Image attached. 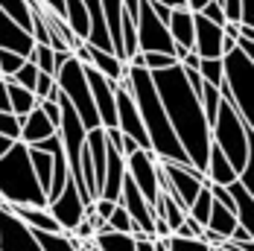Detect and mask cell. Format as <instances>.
<instances>
[{"instance_id":"obj_34","label":"cell","mask_w":254,"mask_h":251,"mask_svg":"<svg viewBox=\"0 0 254 251\" xmlns=\"http://www.w3.org/2000/svg\"><path fill=\"white\" fill-rule=\"evenodd\" d=\"M140 56H143V67H146V70H161V67H170V64H176V59H173V56H167V53H158V50L140 53Z\"/></svg>"},{"instance_id":"obj_42","label":"cell","mask_w":254,"mask_h":251,"mask_svg":"<svg viewBox=\"0 0 254 251\" xmlns=\"http://www.w3.org/2000/svg\"><path fill=\"white\" fill-rule=\"evenodd\" d=\"M228 240H237V243H252L254 234L249 231V228H243V225H234V231H231Z\"/></svg>"},{"instance_id":"obj_15","label":"cell","mask_w":254,"mask_h":251,"mask_svg":"<svg viewBox=\"0 0 254 251\" xmlns=\"http://www.w3.org/2000/svg\"><path fill=\"white\" fill-rule=\"evenodd\" d=\"M56 131V126L47 120V114L35 105L29 114H24L21 117V140H24L26 146L29 143H35V140H41V137H47V134H53Z\"/></svg>"},{"instance_id":"obj_31","label":"cell","mask_w":254,"mask_h":251,"mask_svg":"<svg viewBox=\"0 0 254 251\" xmlns=\"http://www.w3.org/2000/svg\"><path fill=\"white\" fill-rule=\"evenodd\" d=\"M167 246H170V251H210V246L204 243L202 237H196V240H184V237L170 234V237H167Z\"/></svg>"},{"instance_id":"obj_44","label":"cell","mask_w":254,"mask_h":251,"mask_svg":"<svg viewBox=\"0 0 254 251\" xmlns=\"http://www.w3.org/2000/svg\"><path fill=\"white\" fill-rule=\"evenodd\" d=\"M199 62H202V56H199L196 50L184 53V59H181V64H184V67H196V70H199Z\"/></svg>"},{"instance_id":"obj_21","label":"cell","mask_w":254,"mask_h":251,"mask_svg":"<svg viewBox=\"0 0 254 251\" xmlns=\"http://www.w3.org/2000/svg\"><path fill=\"white\" fill-rule=\"evenodd\" d=\"M91 243L100 251H134V237L126 234V231H114V228L97 231Z\"/></svg>"},{"instance_id":"obj_22","label":"cell","mask_w":254,"mask_h":251,"mask_svg":"<svg viewBox=\"0 0 254 251\" xmlns=\"http://www.w3.org/2000/svg\"><path fill=\"white\" fill-rule=\"evenodd\" d=\"M6 91H9V105H12V111L18 114V117H24V114H29L35 105H38V97L29 91V88H24V85H18L12 76H6Z\"/></svg>"},{"instance_id":"obj_24","label":"cell","mask_w":254,"mask_h":251,"mask_svg":"<svg viewBox=\"0 0 254 251\" xmlns=\"http://www.w3.org/2000/svg\"><path fill=\"white\" fill-rule=\"evenodd\" d=\"M234 225H237L234 210H228V207H225V204H219V201H213V204H210V216H207L204 228H210V231H213V234H219V237H231Z\"/></svg>"},{"instance_id":"obj_35","label":"cell","mask_w":254,"mask_h":251,"mask_svg":"<svg viewBox=\"0 0 254 251\" xmlns=\"http://www.w3.org/2000/svg\"><path fill=\"white\" fill-rule=\"evenodd\" d=\"M199 15H204L207 21H213V24H219V26L228 21V18H225V12H222V6H219V0H207L202 9H199Z\"/></svg>"},{"instance_id":"obj_20","label":"cell","mask_w":254,"mask_h":251,"mask_svg":"<svg viewBox=\"0 0 254 251\" xmlns=\"http://www.w3.org/2000/svg\"><path fill=\"white\" fill-rule=\"evenodd\" d=\"M64 21L73 29L79 41H88V32H91V18H88V9L82 0H64Z\"/></svg>"},{"instance_id":"obj_14","label":"cell","mask_w":254,"mask_h":251,"mask_svg":"<svg viewBox=\"0 0 254 251\" xmlns=\"http://www.w3.org/2000/svg\"><path fill=\"white\" fill-rule=\"evenodd\" d=\"M32 44H35L32 32H26L24 26L15 24V21L0 9V47H3V50H15V53H21V56H29Z\"/></svg>"},{"instance_id":"obj_51","label":"cell","mask_w":254,"mask_h":251,"mask_svg":"<svg viewBox=\"0 0 254 251\" xmlns=\"http://www.w3.org/2000/svg\"><path fill=\"white\" fill-rule=\"evenodd\" d=\"M210 251H216V249H210Z\"/></svg>"},{"instance_id":"obj_29","label":"cell","mask_w":254,"mask_h":251,"mask_svg":"<svg viewBox=\"0 0 254 251\" xmlns=\"http://www.w3.org/2000/svg\"><path fill=\"white\" fill-rule=\"evenodd\" d=\"M108 228H114V231H126V234H137L140 228L131 222V216H128V210L117 201L114 204V210H111V216H108Z\"/></svg>"},{"instance_id":"obj_5","label":"cell","mask_w":254,"mask_h":251,"mask_svg":"<svg viewBox=\"0 0 254 251\" xmlns=\"http://www.w3.org/2000/svg\"><path fill=\"white\" fill-rule=\"evenodd\" d=\"M222 97L240 111V117L254 126V56L243 53L237 44L222 53Z\"/></svg>"},{"instance_id":"obj_10","label":"cell","mask_w":254,"mask_h":251,"mask_svg":"<svg viewBox=\"0 0 254 251\" xmlns=\"http://www.w3.org/2000/svg\"><path fill=\"white\" fill-rule=\"evenodd\" d=\"M47 210L53 213V219L59 222L62 231H67V234L73 231V225L85 216V201H82V196H79L73 178H67L64 187H62V193H59L56 199L47 201Z\"/></svg>"},{"instance_id":"obj_33","label":"cell","mask_w":254,"mask_h":251,"mask_svg":"<svg viewBox=\"0 0 254 251\" xmlns=\"http://www.w3.org/2000/svg\"><path fill=\"white\" fill-rule=\"evenodd\" d=\"M0 134L21 140V117L15 111H0Z\"/></svg>"},{"instance_id":"obj_47","label":"cell","mask_w":254,"mask_h":251,"mask_svg":"<svg viewBox=\"0 0 254 251\" xmlns=\"http://www.w3.org/2000/svg\"><path fill=\"white\" fill-rule=\"evenodd\" d=\"M12 143H15V137H6V134H0V155H6V152L12 149Z\"/></svg>"},{"instance_id":"obj_32","label":"cell","mask_w":254,"mask_h":251,"mask_svg":"<svg viewBox=\"0 0 254 251\" xmlns=\"http://www.w3.org/2000/svg\"><path fill=\"white\" fill-rule=\"evenodd\" d=\"M12 79L18 82V85H24V88H35V79H38V64L35 62H29V59H24V64L12 73Z\"/></svg>"},{"instance_id":"obj_49","label":"cell","mask_w":254,"mask_h":251,"mask_svg":"<svg viewBox=\"0 0 254 251\" xmlns=\"http://www.w3.org/2000/svg\"><path fill=\"white\" fill-rule=\"evenodd\" d=\"M0 204H6V199H3V196H0Z\"/></svg>"},{"instance_id":"obj_7","label":"cell","mask_w":254,"mask_h":251,"mask_svg":"<svg viewBox=\"0 0 254 251\" xmlns=\"http://www.w3.org/2000/svg\"><path fill=\"white\" fill-rule=\"evenodd\" d=\"M126 173L155 210V204L161 199V164H158V155L152 149L137 146L134 152L126 155Z\"/></svg>"},{"instance_id":"obj_6","label":"cell","mask_w":254,"mask_h":251,"mask_svg":"<svg viewBox=\"0 0 254 251\" xmlns=\"http://www.w3.org/2000/svg\"><path fill=\"white\" fill-rule=\"evenodd\" d=\"M56 85L62 88V94L67 97V102L76 108V114H79V120L85 123V128L100 126V114H97V105H94V97H91V88H88V79H85V70H82V62H79L76 56H70L64 64H59Z\"/></svg>"},{"instance_id":"obj_9","label":"cell","mask_w":254,"mask_h":251,"mask_svg":"<svg viewBox=\"0 0 254 251\" xmlns=\"http://www.w3.org/2000/svg\"><path fill=\"white\" fill-rule=\"evenodd\" d=\"M0 251H44L35 240V231L15 216L9 204H0Z\"/></svg>"},{"instance_id":"obj_2","label":"cell","mask_w":254,"mask_h":251,"mask_svg":"<svg viewBox=\"0 0 254 251\" xmlns=\"http://www.w3.org/2000/svg\"><path fill=\"white\" fill-rule=\"evenodd\" d=\"M126 79H128V88H131V97L137 102V111H140V120H143V128H146V137H149V149L161 161L190 164V158H187V152L181 146L178 134L173 131V126L167 120L164 102H161L158 91H155L149 70L140 67V64H128L126 62Z\"/></svg>"},{"instance_id":"obj_8","label":"cell","mask_w":254,"mask_h":251,"mask_svg":"<svg viewBox=\"0 0 254 251\" xmlns=\"http://www.w3.org/2000/svg\"><path fill=\"white\" fill-rule=\"evenodd\" d=\"M134 35H137V50L140 53L158 50V53L173 56V50H176V41H173L170 29H167V24L152 12L149 0H140L137 21H134ZM173 59H176V56H173Z\"/></svg>"},{"instance_id":"obj_27","label":"cell","mask_w":254,"mask_h":251,"mask_svg":"<svg viewBox=\"0 0 254 251\" xmlns=\"http://www.w3.org/2000/svg\"><path fill=\"white\" fill-rule=\"evenodd\" d=\"M26 59H29V62H35V64H38V70L56 76V50H53L50 44H38V41H35Z\"/></svg>"},{"instance_id":"obj_28","label":"cell","mask_w":254,"mask_h":251,"mask_svg":"<svg viewBox=\"0 0 254 251\" xmlns=\"http://www.w3.org/2000/svg\"><path fill=\"white\" fill-rule=\"evenodd\" d=\"M219 100H222V91H219L216 85L204 82V85H202V94H199V102H202V111H204V120H207V126L213 123V117H216Z\"/></svg>"},{"instance_id":"obj_1","label":"cell","mask_w":254,"mask_h":251,"mask_svg":"<svg viewBox=\"0 0 254 251\" xmlns=\"http://www.w3.org/2000/svg\"><path fill=\"white\" fill-rule=\"evenodd\" d=\"M149 76H152L155 91H158V97L164 102L167 120L173 126V131L178 134V140H181V146L187 152L190 164L199 173H204L207 152H210V126L204 120L199 97L193 94V88L184 79V67L176 62L170 67L149 70Z\"/></svg>"},{"instance_id":"obj_17","label":"cell","mask_w":254,"mask_h":251,"mask_svg":"<svg viewBox=\"0 0 254 251\" xmlns=\"http://www.w3.org/2000/svg\"><path fill=\"white\" fill-rule=\"evenodd\" d=\"M9 210L15 216H21L26 225L35 228V231H62L47 207H38V204H9Z\"/></svg>"},{"instance_id":"obj_46","label":"cell","mask_w":254,"mask_h":251,"mask_svg":"<svg viewBox=\"0 0 254 251\" xmlns=\"http://www.w3.org/2000/svg\"><path fill=\"white\" fill-rule=\"evenodd\" d=\"M173 231H170V225L161 219V216H155V237H170Z\"/></svg>"},{"instance_id":"obj_43","label":"cell","mask_w":254,"mask_h":251,"mask_svg":"<svg viewBox=\"0 0 254 251\" xmlns=\"http://www.w3.org/2000/svg\"><path fill=\"white\" fill-rule=\"evenodd\" d=\"M0 111H12V105H9V91H6V76H0Z\"/></svg>"},{"instance_id":"obj_50","label":"cell","mask_w":254,"mask_h":251,"mask_svg":"<svg viewBox=\"0 0 254 251\" xmlns=\"http://www.w3.org/2000/svg\"><path fill=\"white\" fill-rule=\"evenodd\" d=\"M216 251H225V249H216Z\"/></svg>"},{"instance_id":"obj_23","label":"cell","mask_w":254,"mask_h":251,"mask_svg":"<svg viewBox=\"0 0 254 251\" xmlns=\"http://www.w3.org/2000/svg\"><path fill=\"white\" fill-rule=\"evenodd\" d=\"M35 231V228H32ZM35 240L44 251H79V240H73L67 231H35Z\"/></svg>"},{"instance_id":"obj_3","label":"cell","mask_w":254,"mask_h":251,"mask_svg":"<svg viewBox=\"0 0 254 251\" xmlns=\"http://www.w3.org/2000/svg\"><path fill=\"white\" fill-rule=\"evenodd\" d=\"M0 196L6 204H38L47 207V193L38 184V176L29 161V146L15 140L12 149L0 155Z\"/></svg>"},{"instance_id":"obj_12","label":"cell","mask_w":254,"mask_h":251,"mask_svg":"<svg viewBox=\"0 0 254 251\" xmlns=\"http://www.w3.org/2000/svg\"><path fill=\"white\" fill-rule=\"evenodd\" d=\"M222 38H225L222 26L213 24V21H207L199 12H193V50L199 53L202 59H216V56H222Z\"/></svg>"},{"instance_id":"obj_16","label":"cell","mask_w":254,"mask_h":251,"mask_svg":"<svg viewBox=\"0 0 254 251\" xmlns=\"http://www.w3.org/2000/svg\"><path fill=\"white\" fill-rule=\"evenodd\" d=\"M167 29H170V35H173L176 44L187 47V50H193V12H190V9L176 6V9L170 12Z\"/></svg>"},{"instance_id":"obj_18","label":"cell","mask_w":254,"mask_h":251,"mask_svg":"<svg viewBox=\"0 0 254 251\" xmlns=\"http://www.w3.org/2000/svg\"><path fill=\"white\" fill-rule=\"evenodd\" d=\"M204 178L213 181V184H231L237 178V170L231 167V161L222 155L219 146L210 143V152H207V164H204Z\"/></svg>"},{"instance_id":"obj_13","label":"cell","mask_w":254,"mask_h":251,"mask_svg":"<svg viewBox=\"0 0 254 251\" xmlns=\"http://www.w3.org/2000/svg\"><path fill=\"white\" fill-rule=\"evenodd\" d=\"M79 62H85V64H94L102 76H108V79H123L126 73V62L123 59H117L111 50H100V47H94V44H88V41H82L76 50H73Z\"/></svg>"},{"instance_id":"obj_38","label":"cell","mask_w":254,"mask_h":251,"mask_svg":"<svg viewBox=\"0 0 254 251\" xmlns=\"http://www.w3.org/2000/svg\"><path fill=\"white\" fill-rule=\"evenodd\" d=\"M38 108H41V111L47 114V120L59 128V123H62V105H59V100H38Z\"/></svg>"},{"instance_id":"obj_41","label":"cell","mask_w":254,"mask_h":251,"mask_svg":"<svg viewBox=\"0 0 254 251\" xmlns=\"http://www.w3.org/2000/svg\"><path fill=\"white\" fill-rule=\"evenodd\" d=\"M149 6H152V12L167 24L170 21V12H173V6H167V3H161V0H149Z\"/></svg>"},{"instance_id":"obj_36","label":"cell","mask_w":254,"mask_h":251,"mask_svg":"<svg viewBox=\"0 0 254 251\" xmlns=\"http://www.w3.org/2000/svg\"><path fill=\"white\" fill-rule=\"evenodd\" d=\"M202 231H204V228L199 225L196 219L184 216V222H181V225H178L176 231H173V234H176V237H184V240H196V237H202Z\"/></svg>"},{"instance_id":"obj_11","label":"cell","mask_w":254,"mask_h":251,"mask_svg":"<svg viewBox=\"0 0 254 251\" xmlns=\"http://www.w3.org/2000/svg\"><path fill=\"white\" fill-rule=\"evenodd\" d=\"M120 204L128 210V216H131V222L140 228L143 234H149V237H155V210H152V204L143 199V193L134 187V181L128 178H123V187H120Z\"/></svg>"},{"instance_id":"obj_30","label":"cell","mask_w":254,"mask_h":251,"mask_svg":"<svg viewBox=\"0 0 254 251\" xmlns=\"http://www.w3.org/2000/svg\"><path fill=\"white\" fill-rule=\"evenodd\" d=\"M199 73H202L204 82H210V85H222V56H216V59H202L199 62Z\"/></svg>"},{"instance_id":"obj_40","label":"cell","mask_w":254,"mask_h":251,"mask_svg":"<svg viewBox=\"0 0 254 251\" xmlns=\"http://www.w3.org/2000/svg\"><path fill=\"white\" fill-rule=\"evenodd\" d=\"M252 18H254V0H240V24H252Z\"/></svg>"},{"instance_id":"obj_26","label":"cell","mask_w":254,"mask_h":251,"mask_svg":"<svg viewBox=\"0 0 254 251\" xmlns=\"http://www.w3.org/2000/svg\"><path fill=\"white\" fill-rule=\"evenodd\" d=\"M0 9L15 21V24H21L29 32V26H32V12H29V3L26 0H0Z\"/></svg>"},{"instance_id":"obj_48","label":"cell","mask_w":254,"mask_h":251,"mask_svg":"<svg viewBox=\"0 0 254 251\" xmlns=\"http://www.w3.org/2000/svg\"><path fill=\"white\" fill-rule=\"evenodd\" d=\"M204 3H207V0H184V9H190V12H199Z\"/></svg>"},{"instance_id":"obj_4","label":"cell","mask_w":254,"mask_h":251,"mask_svg":"<svg viewBox=\"0 0 254 251\" xmlns=\"http://www.w3.org/2000/svg\"><path fill=\"white\" fill-rule=\"evenodd\" d=\"M210 143L219 146L222 155L231 161V167L237 170V176L243 173L249 155H252L254 146V126H249L240 111L231 105V100H219V108H216V117L210 123Z\"/></svg>"},{"instance_id":"obj_19","label":"cell","mask_w":254,"mask_h":251,"mask_svg":"<svg viewBox=\"0 0 254 251\" xmlns=\"http://www.w3.org/2000/svg\"><path fill=\"white\" fill-rule=\"evenodd\" d=\"M102 6V18L108 26V38H111V47L114 56L123 59V38H120V15H123V0H100Z\"/></svg>"},{"instance_id":"obj_45","label":"cell","mask_w":254,"mask_h":251,"mask_svg":"<svg viewBox=\"0 0 254 251\" xmlns=\"http://www.w3.org/2000/svg\"><path fill=\"white\" fill-rule=\"evenodd\" d=\"M38 3H44L53 15H62L64 18V0H38Z\"/></svg>"},{"instance_id":"obj_39","label":"cell","mask_w":254,"mask_h":251,"mask_svg":"<svg viewBox=\"0 0 254 251\" xmlns=\"http://www.w3.org/2000/svg\"><path fill=\"white\" fill-rule=\"evenodd\" d=\"M213 249H225V251H254V246L252 243H237V240H222L219 246H213Z\"/></svg>"},{"instance_id":"obj_25","label":"cell","mask_w":254,"mask_h":251,"mask_svg":"<svg viewBox=\"0 0 254 251\" xmlns=\"http://www.w3.org/2000/svg\"><path fill=\"white\" fill-rule=\"evenodd\" d=\"M29 161H32V170H35V176H38V184H41L44 193H47V187H50V176H53V155L50 152L35 149V146H29Z\"/></svg>"},{"instance_id":"obj_37","label":"cell","mask_w":254,"mask_h":251,"mask_svg":"<svg viewBox=\"0 0 254 251\" xmlns=\"http://www.w3.org/2000/svg\"><path fill=\"white\" fill-rule=\"evenodd\" d=\"M53 85H56V76H53V73H44V70H38V79H35V88H32V94H35L38 100H44V97L53 91Z\"/></svg>"}]
</instances>
